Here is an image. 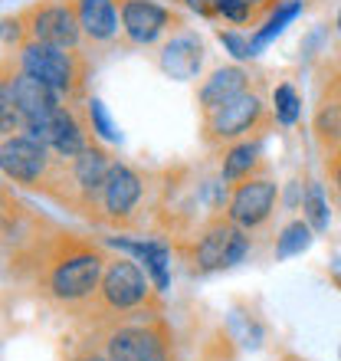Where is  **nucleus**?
Here are the masks:
<instances>
[{
	"label": "nucleus",
	"instance_id": "4",
	"mask_svg": "<svg viewBox=\"0 0 341 361\" xmlns=\"http://www.w3.org/2000/svg\"><path fill=\"white\" fill-rule=\"evenodd\" d=\"M13 59H17L13 66L20 73H30L33 79L46 82L49 89H56L66 105H76L79 99H85L89 59L79 49L49 47V43H39V39H23Z\"/></svg>",
	"mask_w": 341,
	"mask_h": 361
},
{
	"label": "nucleus",
	"instance_id": "11",
	"mask_svg": "<svg viewBox=\"0 0 341 361\" xmlns=\"http://www.w3.org/2000/svg\"><path fill=\"white\" fill-rule=\"evenodd\" d=\"M89 132H92V128H89V122L79 118L76 105H59L46 122L27 128V135H33V138L46 145L56 158H66V161L69 158H79V154L92 145Z\"/></svg>",
	"mask_w": 341,
	"mask_h": 361
},
{
	"label": "nucleus",
	"instance_id": "9",
	"mask_svg": "<svg viewBox=\"0 0 341 361\" xmlns=\"http://www.w3.org/2000/svg\"><path fill=\"white\" fill-rule=\"evenodd\" d=\"M142 197H144L142 174L135 171V168H128V164L115 161L112 171H108V178H105V184H102V190H99L92 220H99V224H112V227H125V224H132Z\"/></svg>",
	"mask_w": 341,
	"mask_h": 361
},
{
	"label": "nucleus",
	"instance_id": "16",
	"mask_svg": "<svg viewBox=\"0 0 341 361\" xmlns=\"http://www.w3.org/2000/svg\"><path fill=\"white\" fill-rule=\"evenodd\" d=\"M249 89V73L243 66H220L210 73V79H204V86L197 89V105L200 115H210L213 109H220L223 102L237 99L240 92Z\"/></svg>",
	"mask_w": 341,
	"mask_h": 361
},
{
	"label": "nucleus",
	"instance_id": "6",
	"mask_svg": "<svg viewBox=\"0 0 341 361\" xmlns=\"http://www.w3.org/2000/svg\"><path fill=\"white\" fill-rule=\"evenodd\" d=\"M200 132L207 145H233L240 138H249V132H259L269 125V118H275V112L266 109V102L259 99V92L247 89L237 99L223 102L220 109H213L210 115H200Z\"/></svg>",
	"mask_w": 341,
	"mask_h": 361
},
{
	"label": "nucleus",
	"instance_id": "21",
	"mask_svg": "<svg viewBox=\"0 0 341 361\" xmlns=\"http://www.w3.org/2000/svg\"><path fill=\"white\" fill-rule=\"evenodd\" d=\"M312 237L315 230L309 220H292V224H285L283 233L275 237V259H289V257H299L305 250L312 247Z\"/></svg>",
	"mask_w": 341,
	"mask_h": 361
},
{
	"label": "nucleus",
	"instance_id": "17",
	"mask_svg": "<svg viewBox=\"0 0 341 361\" xmlns=\"http://www.w3.org/2000/svg\"><path fill=\"white\" fill-rule=\"evenodd\" d=\"M76 13L82 23V37L89 43H112L118 37V4L115 0H76Z\"/></svg>",
	"mask_w": 341,
	"mask_h": 361
},
{
	"label": "nucleus",
	"instance_id": "2",
	"mask_svg": "<svg viewBox=\"0 0 341 361\" xmlns=\"http://www.w3.org/2000/svg\"><path fill=\"white\" fill-rule=\"evenodd\" d=\"M92 332L99 335V345L92 348L108 361H178L174 335L161 309H144L125 319L99 322L92 325Z\"/></svg>",
	"mask_w": 341,
	"mask_h": 361
},
{
	"label": "nucleus",
	"instance_id": "24",
	"mask_svg": "<svg viewBox=\"0 0 341 361\" xmlns=\"http://www.w3.org/2000/svg\"><path fill=\"white\" fill-rule=\"evenodd\" d=\"M273 112H275V122L279 125H295L299 115H302V99L295 92L289 82H279L273 89Z\"/></svg>",
	"mask_w": 341,
	"mask_h": 361
},
{
	"label": "nucleus",
	"instance_id": "19",
	"mask_svg": "<svg viewBox=\"0 0 341 361\" xmlns=\"http://www.w3.org/2000/svg\"><path fill=\"white\" fill-rule=\"evenodd\" d=\"M253 174H263V148H259V138H240L227 148L223 154V168H220V178L227 184H237V180H247Z\"/></svg>",
	"mask_w": 341,
	"mask_h": 361
},
{
	"label": "nucleus",
	"instance_id": "15",
	"mask_svg": "<svg viewBox=\"0 0 341 361\" xmlns=\"http://www.w3.org/2000/svg\"><path fill=\"white\" fill-rule=\"evenodd\" d=\"M105 247L122 250L132 259H138L158 293H168L170 289V250L164 247L161 240H125V237H105Z\"/></svg>",
	"mask_w": 341,
	"mask_h": 361
},
{
	"label": "nucleus",
	"instance_id": "14",
	"mask_svg": "<svg viewBox=\"0 0 341 361\" xmlns=\"http://www.w3.org/2000/svg\"><path fill=\"white\" fill-rule=\"evenodd\" d=\"M158 66L164 76L178 79V82H190L197 79L200 66H204V43L197 39V33H178L158 53Z\"/></svg>",
	"mask_w": 341,
	"mask_h": 361
},
{
	"label": "nucleus",
	"instance_id": "10",
	"mask_svg": "<svg viewBox=\"0 0 341 361\" xmlns=\"http://www.w3.org/2000/svg\"><path fill=\"white\" fill-rule=\"evenodd\" d=\"M275 200H279V188H275L273 178L266 174H253L247 180H237L230 188V200L223 214H227L237 227L243 230H259L266 220L273 217Z\"/></svg>",
	"mask_w": 341,
	"mask_h": 361
},
{
	"label": "nucleus",
	"instance_id": "12",
	"mask_svg": "<svg viewBox=\"0 0 341 361\" xmlns=\"http://www.w3.org/2000/svg\"><path fill=\"white\" fill-rule=\"evenodd\" d=\"M4 82L13 92V105H17L20 118H23V132L39 122H46L59 105H66L56 89H49L46 82L33 79L30 73H20L17 66H13V73H10V66H4Z\"/></svg>",
	"mask_w": 341,
	"mask_h": 361
},
{
	"label": "nucleus",
	"instance_id": "25",
	"mask_svg": "<svg viewBox=\"0 0 341 361\" xmlns=\"http://www.w3.org/2000/svg\"><path fill=\"white\" fill-rule=\"evenodd\" d=\"M217 39L227 47V53L233 59H253V43H249V37L237 33V30H217Z\"/></svg>",
	"mask_w": 341,
	"mask_h": 361
},
{
	"label": "nucleus",
	"instance_id": "27",
	"mask_svg": "<svg viewBox=\"0 0 341 361\" xmlns=\"http://www.w3.org/2000/svg\"><path fill=\"white\" fill-rule=\"evenodd\" d=\"M325 171H328L332 200L341 207V148H338V152H325Z\"/></svg>",
	"mask_w": 341,
	"mask_h": 361
},
{
	"label": "nucleus",
	"instance_id": "1",
	"mask_svg": "<svg viewBox=\"0 0 341 361\" xmlns=\"http://www.w3.org/2000/svg\"><path fill=\"white\" fill-rule=\"evenodd\" d=\"M37 263V293L49 305L76 315L95 299L108 259L92 243H82L76 237H56L49 247H43Z\"/></svg>",
	"mask_w": 341,
	"mask_h": 361
},
{
	"label": "nucleus",
	"instance_id": "13",
	"mask_svg": "<svg viewBox=\"0 0 341 361\" xmlns=\"http://www.w3.org/2000/svg\"><path fill=\"white\" fill-rule=\"evenodd\" d=\"M122 13V33L135 47H151L164 30L180 27V20L154 0H115Z\"/></svg>",
	"mask_w": 341,
	"mask_h": 361
},
{
	"label": "nucleus",
	"instance_id": "32",
	"mask_svg": "<svg viewBox=\"0 0 341 361\" xmlns=\"http://www.w3.org/2000/svg\"><path fill=\"white\" fill-rule=\"evenodd\" d=\"M170 4H184V0H170Z\"/></svg>",
	"mask_w": 341,
	"mask_h": 361
},
{
	"label": "nucleus",
	"instance_id": "31",
	"mask_svg": "<svg viewBox=\"0 0 341 361\" xmlns=\"http://www.w3.org/2000/svg\"><path fill=\"white\" fill-rule=\"evenodd\" d=\"M338 76H341V59H338Z\"/></svg>",
	"mask_w": 341,
	"mask_h": 361
},
{
	"label": "nucleus",
	"instance_id": "7",
	"mask_svg": "<svg viewBox=\"0 0 341 361\" xmlns=\"http://www.w3.org/2000/svg\"><path fill=\"white\" fill-rule=\"evenodd\" d=\"M27 39H39L49 47L79 49L82 23L76 13V0H37L17 13Z\"/></svg>",
	"mask_w": 341,
	"mask_h": 361
},
{
	"label": "nucleus",
	"instance_id": "29",
	"mask_svg": "<svg viewBox=\"0 0 341 361\" xmlns=\"http://www.w3.org/2000/svg\"><path fill=\"white\" fill-rule=\"evenodd\" d=\"M249 4H253V7L263 13V10H275L279 4H283V0H249Z\"/></svg>",
	"mask_w": 341,
	"mask_h": 361
},
{
	"label": "nucleus",
	"instance_id": "26",
	"mask_svg": "<svg viewBox=\"0 0 341 361\" xmlns=\"http://www.w3.org/2000/svg\"><path fill=\"white\" fill-rule=\"evenodd\" d=\"M220 17L230 20V23H253L259 17V10L249 4V0H223V7H220Z\"/></svg>",
	"mask_w": 341,
	"mask_h": 361
},
{
	"label": "nucleus",
	"instance_id": "8",
	"mask_svg": "<svg viewBox=\"0 0 341 361\" xmlns=\"http://www.w3.org/2000/svg\"><path fill=\"white\" fill-rule=\"evenodd\" d=\"M0 168H4L7 180H13L20 188L43 190L53 168H56V154L43 142H37L33 135L20 132L4 138V145H0Z\"/></svg>",
	"mask_w": 341,
	"mask_h": 361
},
{
	"label": "nucleus",
	"instance_id": "30",
	"mask_svg": "<svg viewBox=\"0 0 341 361\" xmlns=\"http://www.w3.org/2000/svg\"><path fill=\"white\" fill-rule=\"evenodd\" d=\"M338 30H341V7H338Z\"/></svg>",
	"mask_w": 341,
	"mask_h": 361
},
{
	"label": "nucleus",
	"instance_id": "20",
	"mask_svg": "<svg viewBox=\"0 0 341 361\" xmlns=\"http://www.w3.org/2000/svg\"><path fill=\"white\" fill-rule=\"evenodd\" d=\"M302 10H305V0H283V4L269 13V20H266L263 27L249 37V43H253V56H259V53H263V49L269 47V43H273V39L279 37L299 13H302Z\"/></svg>",
	"mask_w": 341,
	"mask_h": 361
},
{
	"label": "nucleus",
	"instance_id": "5",
	"mask_svg": "<svg viewBox=\"0 0 341 361\" xmlns=\"http://www.w3.org/2000/svg\"><path fill=\"white\" fill-rule=\"evenodd\" d=\"M249 253V230L237 227L227 214L210 217L200 230V237L190 243L187 259L194 273H217V269H230L243 263Z\"/></svg>",
	"mask_w": 341,
	"mask_h": 361
},
{
	"label": "nucleus",
	"instance_id": "18",
	"mask_svg": "<svg viewBox=\"0 0 341 361\" xmlns=\"http://www.w3.org/2000/svg\"><path fill=\"white\" fill-rule=\"evenodd\" d=\"M315 138L325 152H338L341 148V76L328 82L322 92V102L315 109Z\"/></svg>",
	"mask_w": 341,
	"mask_h": 361
},
{
	"label": "nucleus",
	"instance_id": "28",
	"mask_svg": "<svg viewBox=\"0 0 341 361\" xmlns=\"http://www.w3.org/2000/svg\"><path fill=\"white\" fill-rule=\"evenodd\" d=\"M184 4L200 17H220V7H223V0H184Z\"/></svg>",
	"mask_w": 341,
	"mask_h": 361
},
{
	"label": "nucleus",
	"instance_id": "22",
	"mask_svg": "<svg viewBox=\"0 0 341 361\" xmlns=\"http://www.w3.org/2000/svg\"><path fill=\"white\" fill-rule=\"evenodd\" d=\"M85 122L92 128V138H102V142H122V132H118V125L112 122V115L105 109V102L99 95H89L85 99Z\"/></svg>",
	"mask_w": 341,
	"mask_h": 361
},
{
	"label": "nucleus",
	"instance_id": "23",
	"mask_svg": "<svg viewBox=\"0 0 341 361\" xmlns=\"http://www.w3.org/2000/svg\"><path fill=\"white\" fill-rule=\"evenodd\" d=\"M302 214L305 220L312 224L315 233H322L328 227V197H325V190L318 180H309L302 190Z\"/></svg>",
	"mask_w": 341,
	"mask_h": 361
},
{
	"label": "nucleus",
	"instance_id": "3",
	"mask_svg": "<svg viewBox=\"0 0 341 361\" xmlns=\"http://www.w3.org/2000/svg\"><path fill=\"white\" fill-rule=\"evenodd\" d=\"M158 289H154L148 269L132 257H115L105 263L102 283H99V293L89 305H85L82 319H89L92 325L99 322H112V319H125V315L144 312V309H161L158 302Z\"/></svg>",
	"mask_w": 341,
	"mask_h": 361
}]
</instances>
